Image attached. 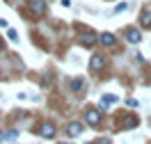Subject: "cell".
Masks as SVG:
<instances>
[{
	"label": "cell",
	"mask_w": 151,
	"mask_h": 144,
	"mask_svg": "<svg viewBox=\"0 0 151 144\" xmlns=\"http://www.w3.org/2000/svg\"><path fill=\"white\" fill-rule=\"evenodd\" d=\"M94 144H110V140H99V142H94Z\"/></svg>",
	"instance_id": "2e32d148"
},
{
	"label": "cell",
	"mask_w": 151,
	"mask_h": 144,
	"mask_svg": "<svg viewBox=\"0 0 151 144\" xmlns=\"http://www.w3.org/2000/svg\"><path fill=\"white\" fill-rule=\"evenodd\" d=\"M126 39H128V41H131V44H140V30H126Z\"/></svg>",
	"instance_id": "8992f818"
},
{
	"label": "cell",
	"mask_w": 151,
	"mask_h": 144,
	"mask_svg": "<svg viewBox=\"0 0 151 144\" xmlns=\"http://www.w3.org/2000/svg\"><path fill=\"white\" fill-rule=\"evenodd\" d=\"M0 48H2V39H0Z\"/></svg>",
	"instance_id": "ac0fdd59"
},
{
	"label": "cell",
	"mask_w": 151,
	"mask_h": 144,
	"mask_svg": "<svg viewBox=\"0 0 151 144\" xmlns=\"http://www.w3.org/2000/svg\"><path fill=\"white\" fill-rule=\"evenodd\" d=\"M126 7H128V2H119V5H117V7L112 9V14H119V11H124Z\"/></svg>",
	"instance_id": "7c38bea8"
},
{
	"label": "cell",
	"mask_w": 151,
	"mask_h": 144,
	"mask_svg": "<svg viewBox=\"0 0 151 144\" xmlns=\"http://www.w3.org/2000/svg\"><path fill=\"white\" fill-rule=\"evenodd\" d=\"M140 25L142 28H151V11H142V16H140Z\"/></svg>",
	"instance_id": "ba28073f"
},
{
	"label": "cell",
	"mask_w": 151,
	"mask_h": 144,
	"mask_svg": "<svg viewBox=\"0 0 151 144\" xmlns=\"http://www.w3.org/2000/svg\"><path fill=\"white\" fill-rule=\"evenodd\" d=\"M66 133H69V137H78V135L83 133V124H80V121L69 124V126H66Z\"/></svg>",
	"instance_id": "7a4b0ae2"
},
{
	"label": "cell",
	"mask_w": 151,
	"mask_h": 144,
	"mask_svg": "<svg viewBox=\"0 0 151 144\" xmlns=\"http://www.w3.org/2000/svg\"><path fill=\"white\" fill-rule=\"evenodd\" d=\"M85 119H87V124H89V126H96L99 121H101V115H99L96 110H89V112L85 115Z\"/></svg>",
	"instance_id": "277c9868"
},
{
	"label": "cell",
	"mask_w": 151,
	"mask_h": 144,
	"mask_svg": "<svg viewBox=\"0 0 151 144\" xmlns=\"http://www.w3.org/2000/svg\"><path fill=\"white\" fill-rule=\"evenodd\" d=\"M119 98H117V94H105L103 98H101V107H105V105H110V103H117Z\"/></svg>",
	"instance_id": "9c48e42d"
},
{
	"label": "cell",
	"mask_w": 151,
	"mask_h": 144,
	"mask_svg": "<svg viewBox=\"0 0 151 144\" xmlns=\"http://www.w3.org/2000/svg\"><path fill=\"white\" fill-rule=\"evenodd\" d=\"M37 133L50 140V137H55V126L50 124V121H46V124H41V126H39V130H37Z\"/></svg>",
	"instance_id": "6da1fadb"
},
{
	"label": "cell",
	"mask_w": 151,
	"mask_h": 144,
	"mask_svg": "<svg viewBox=\"0 0 151 144\" xmlns=\"http://www.w3.org/2000/svg\"><path fill=\"white\" fill-rule=\"evenodd\" d=\"M94 41H96V34H94V32H83V44H85V46H92Z\"/></svg>",
	"instance_id": "30bf717a"
},
{
	"label": "cell",
	"mask_w": 151,
	"mask_h": 144,
	"mask_svg": "<svg viewBox=\"0 0 151 144\" xmlns=\"http://www.w3.org/2000/svg\"><path fill=\"white\" fill-rule=\"evenodd\" d=\"M9 39H12V41H16V39H19V34H16L14 30H9Z\"/></svg>",
	"instance_id": "9a60e30c"
},
{
	"label": "cell",
	"mask_w": 151,
	"mask_h": 144,
	"mask_svg": "<svg viewBox=\"0 0 151 144\" xmlns=\"http://www.w3.org/2000/svg\"><path fill=\"white\" fill-rule=\"evenodd\" d=\"M126 105L128 107H137V101H135V98H126Z\"/></svg>",
	"instance_id": "5bb4252c"
},
{
	"label": "cell",
	"mask_w": 151,
	"mask_h": 144,
	"mask_svg": "<svg viewBox=\"0 0 151 144\" xmlns=\"http://www.w3.org/2000/svg\"><path fill=\"white\" fill-rule=\"evenodd\" d=\"M16 137H19V133H16V130H9V133L5 135V140H9V142H14Z\"/></svg>",
	"instance_id": "4fadbf2b"
},
{
	"label": "cell",
	"mask_w": 151,
	"mask_h": 144,
	"mask_svg": "<svg viewBox=\"0 0 151 144\" xmlns=\"http://www.w3.org/2000/svg\"><path fill=\"white\" fill-rule=\"evenodd\" d=\"M71 89H76V92L83 89V80H80V78H78V80H71Z\"/></svg>",
	"instance_id": "8fae6325"
},
{
	"label": "cell",
	"mask_w": 151,
	"mask_h": 144,
	"mask_svg": "<svg viewBox=\"0 0 151 144\" xmlns=\"http://www.w3.org/2000/svg\"><path fill=\"white\" fill-rule=\"evenodd\" d=\"M2 140H5V135H2V133H0V142H2Z\"/></svg>",
	"instance_id": "e0dca14e"
},
{
	"label": "cell",
	"mask_w": 151,
	"mask_h": 144,
	"mask_svg": "<svg viewBox=\"0 0 151 144\" xmlns=\"http://www.w3.org/2000/svg\"><path fill=\"white\" fill-rule=\"evenodd\" d=\"M89 67H92V71H101V69L105 67V57L103 55H94L92 62H89Z\"/></svg>",
	"instance_id": "3957f363"
},
{
	"label": "cell",
	"mask_w": 151,
	"mask_h": 144,
	"mask_svg": "<svg viewBox=\"0 0 151 144\" xmlns=\"http://www.w3.org/2000/svg\"><path fill=\"white\" fill-rule=\"evenodd\" d=\"M30 9H32V14L41 16V14L46 11V5H44V2H39V0H35V2H30Z\"/></svg>",
	"instance_id": "5b68a950"
},
{
	"label": "cell",
	"mask_w": 151,
	"mask_h": 144,
	"mask_svg": "<svg viewBox=\"0 0 151 144\" xmlns=\"http://www.w3.org/2000/svg\"><path fill=\"white\" fill-rule=\"evenodd\" d=\"M62 144H66V142H62Z\"/></svg>",
	"instance_id": "d6986e66"
},
{
	"label": "cell",
	"mask_w": 151,
	"mask_h": 144,
	"mask_svg": "<svg viewBox=\"0 0 151 144\" xmlns=\"http://www.w3.org/2000/svg\"><path fill=\"white\" fill-rule=\"evenodd\" d=\"M99 41H101L103 46H112V44H114V34H110V32H103V34L99 37Z\"/></svg>",
	"instance_id": "52a82bcc"
}]
</instances>
